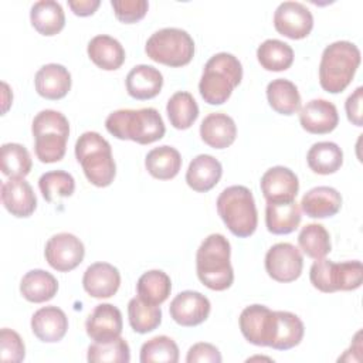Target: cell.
<instances>
[{"label":"cell","mask_w":363,"mask_h":363,"mask_svg":"<svg viewBox=\"0 0 363 363\" xmlns=\"http://www.w3.org/2000/svg\"><path fill=\"white\" fill-rule=\"evenodd\" d=\"M105 126L112 136L139 145L153 143L166 133L164 122L155 108L118 109L108 115Z\"/></svg>","instance_id":"obj_1"},{"label":"cell","mask_w":363,"mask_h":363,"mask_svg":"<svg viewBox=\"0 0 363 363\" xmlns=\"http://www.w3.org/2000/svg\"><path fill=\"white\" fill-rule=\"evenodd\" d=\"M231 245L223 234H210L200 244L196 254L197 277L213 291H225L234 282L230 262Z\"/></svg>","instance_id":"obj_2"},{"label":"cell","mask_w":363,"mask_h":363,"mask_svg":"<svg viewBox=\"0 0 363 363\" xmlns=\"http://www.w3.org/2000/svg\"><path fill=\"white\" fill-rule=\"evenodd\" d=\"M241 79L242 65L238 58L230 52H218L206 62L199 91L208 105H221L227 102Z\"/></svg>","instance_id":"obj_3"},{"label":"cell","mask_w":363,"mask_h":363,"mask_svg":"<svg viewBox=\"0 0 363 363\" xmlns=\"http://www.w3.org/2000/svg\"><path fill=\"white\" fill-rule=\"evenodd\" d=\"M360 65V50L350 41L329 44L319 64V84L329 94H339L352 82Z\"/></svg>","instance_id":"obj_4"},{"label":"cell","mask_w":363,"mask_h":363,"mask_svg":"<svg viewBox=\"0 0 363 363\" xmlns=\"http://www.w3.org/2000/svg\"><path fill=\"white\" fill-rule=\"evenodd\" d=\"M75 157L89 183L96 187L109 186L116 174V164L109 142L98 132H84L75 142Z\"/></svg>","instance_id":"obj_5"},{"label":"cell","mask_w":363,"mask_h":363,"mask_svg":"<svg viewBox=\"0 0 363 363\" xmlns=\"http://www.w3.org/2000/svg\"><path fill=\"white\" fill-rule=\"evenodd\" d=\"M35 156L43 163L62 160L69 136V122L64 113L54 109L38 112L31 123Z\"/></svg>","instance_id":"obj_6"},{"label":"cell","mask_w":363,"mask_h":363,"mask_svg":"<svg viewBox=\"0 0 363 363\" xmlns=\"http://www.w3.org/2000/svg\"><path fill=\"white\" fill-rule=\"evenodd\" d=\"M217 213L227 228L240 238L255 233L258 213L252 191L245 186H230L217 197Z\"/></svg>","instance_id":"obj_7"},{"label":"cell","mask_w":363,"mask_h":363,"mask_svg":"<svg viewBox=\"0 0 363 363\" xmlns=\"http://www.w3.org/2000/svg\"><path fill=\"white\" fill-rule=\"evenodd\" d=\"M145 52L150 60L167 67L187 65L194 55L191 35L176 27H166L155 31L146 41Z\"/></svg>","instance_id":"obj_8"},{"label":"cell","mask_w":363,"mask_h":363,"mask_svg":"<svg viewBox=\"0 0 363 363\" xmlns=\"http://www.w3.org/2000/svg\"><path fill=\"white\" fill-rule=\"evenodd\" d=\"M44 255L51 268L58 272H69L82 262L85 247L77 235L58 233L47 241Z\"/></svg>","instance_id":"obj_9"},{"label":"cell","mask_w":363,"mask_h":363,"mask_svg":"<svg viewBox=\"0 0 363 363\" xmlns=\"http://www.w3.org/2000/svg\"><path fill=\"white\" fill-rule=\"evenodd\" d=\"M303 258L301 251L291 242L272 245L265 255V271L277 282H292L302 274Z\"/></svg>","instance_id":"obj_10"},{"label":"cell","mask_w":363,"mask_h":363,"mask_svg":"<svg viewBox=\"0 0 363 363\" xmlns=\"http://www.w3.org/2000/svg\"><path fill=\"white\" fill-rule=\"evenodd\" d=\"M274 27L279 34L291 40H301L312 31L313 16L299 1H284L274 13Z\"/></svg>","instance_id":"obj_11"},{"label":"cell","mask_w":363,"mask_h":363,"mask_svg":"<svg viewBox=\"0 0 363 363\" xmlns=\"http://www.w3.org/2000/svg\"><path fill=\"white\" fill-rule=\"evenodd\" d=\"M238 323L245 340L255 346H269L275 325V311L265 305H250L242 309Z\"/></svg>","instance_id":"obj_12"},{"label":"cell","mask_w":363,"mask_h":363,"mask_svg":"<svg viewBox=\"0 0 363 363\" xmlns=\"http://www.w3.org/2000/svg\"><path fill=\"white\" fill-rule=\"evenodd\" d=\"M211 311V303L207 296L197 291H183L177 294L169 306L172 319L186 328L203 323Z\"/></svg>","instance_id":"obj_13"},{"label":"cell","mask_w":363,"mask_h":363,"mask_svg":"<svg viewBox=\"0 0 363 363\" xmlns=\"http://www.w3.org/2000/svg\"><path fill=\"white\" fill-rule=\"evenodd\" d=\"M122 313L112 303H99L86 318L85 330L94 342H108L122 333Z\"/></svg>","instance_id":"obj_14"},{"label":"cell","mask_w":363,"mask_h":363,"mask_svg":"<svg viewBox=\"0 0 363 363\" xmlns=\"http://www.w3.org/2000/svg\"><path fill=\"white\" fill-rule=\"evenodd\" d=\"M259 186L267 201H292L299 190L298 176L284 166L268 169L262 174Z\"/></svg>","instance_id":"obj_15"},{"label":"cell","mask_w":363,"mask_h":363,"mask_svg":"<svg viewBox=\"0 0 363 363\" xmlns=\"http://www.w3.org/2000/svg\"><path fill=\"white\" fill-rule=\"evenodd\" d=\"M301 126L313 135H325L339 123V113L336 106L326 99H312L301 108L299 112Z\"/></svg>","instance_id":"obj_16"},{"label":"cell","mask_w":363,"mask_h":363,"mask_svg":"<svg viewBox=\"0 0 363 363\" xmlns=\"http://www.w3.org/2000/svg\"><path fill=\"white\" fill-rule=\"evenodd\" d=\"M121 285V274L116 267L109 262L91 264L82 277V286L94 298H111Z\"/></svg>","instance_id":"obj_17"},{"label":"cell","mask_w":363,"mask_h":363,"mask_svg":"<svg viewBox=\"0 0 363 363\" xmlns=\"http://www.w3.org/2000/svg\"><path fill=\"white\" fill-rule=\"evenodd\" d=\"M1 203L11 216L23 218L34 213L37 197L24 177L9 179L1 184Z\"/></svg>","instance_id":"obj_18"},{"label":"cell","mask_w":363,"mask_h":363,"mask_svg":"<svg viewBox=\"0 0 363 363\" xmlns=\"http://www.w3.org/2000/svg\"><path fill=\"white\" fill-rule=\"evenodd\" d=\"M71 82L69 71L64 65L54 62L43 65L34 77L37 94L50 101L64 98L71 89Z\"/></svg>","instance_id":"obj_19"},{"label":"cell","mask_w":363,"mask_h":363,"mask_svg":"<svg viewBox=\"0 0 363 363\" xmlns=\"http://www.w3.org/2000/svg\"><path fill=\"white\" fill-rule=\"evenodd\" d=\"M31 330L41 342H60L68 330V318L57 306L40 308L31 316Z\"/></svg>","instance_id":"obj_20"},{"label":"cell","mask_w":363,"mask_h":363,"mask_svg":"<svg viewBox=\"0 0 363 363\" xmlns=\"http://www.w3.org/2000/svg\"><path fill=\"white\" fill-rule=\"evenodd\" d=\"M200 136L210 147L225 149L234 143L237 126L234 119L227 113L214 112L203 119L200 125Z\"/></svg>","instance_id":"obj_21"},{"label":"cell","mask_w":363,"mask_h":363,"mask_svg":"<svg viewBox=\"0 0 363 363\" xmlns=\"http://www.w3.org/2000/svg\"><path fill=\"white\" fill-rule=\"evenodd\" d=\"M223 176L221 163L211 155L196 156L186 172V183L197 193L211 190Z\"/></svg>","instance_id":"obj_22"},{"label":"cell","mask_w":363,"mask_h":363,"mask_svg":"<svg viewBox=\"0 0 363 363\" xmlns=\"http://www.w3.org/2000/svg\"><path fill=\"white\" fill-rule=\"evenodd\" d=\"M125 84L126 91L132 98L139 101L152 99L159 95L163 86V75L157 68L140 64L128 72Z\"/></svg>","instance_id":"obj_23"},{"label":"cell","mask_w":363,"mask_h":363,"mask_svg":"<svg viewBox=\"0 0 363 363\" xmlns=\"http://www.w3.org/2000/svg\"><path fill=\"white\" fill-rule=\"evenodd\" d=\"M342 207L340 193L329 186H318L306 191L301 200L302 211L312 218H326L339 213Z\"/></svg>","instance_id":"obj_24"},{"label":"cell","mask_w":363,"mask_h":363,"mask_svg":"<svg viewBox=\"0 0 363 363\" xmlns=\"http://www.w3.org/2000/svg\"><path fill=\"white\" fill-rule=\"evenodd\" d=\"M86 52L91 61L105 71H115L121 68L125 61V50L122 44L108 34H99L91 38Z\"/></svg>","instance_id":"obj_25"},{"label":"cell","mask_w":363,"mask_h":363,"mask_svg":"<svg viewBox=\"0 0 363 363\" xmlns=\"http://www.w3.org/2000/svg\"><path fill=\"white\" fill-rule=\"evenodd\" d=\"M301 208L292 201H267L265 224L269 233L281 235L289 234L301 224Z\"/></svg>","instance_id":"obj_26"},{"label":"cell","mask_w":363,"mask_h":363,"mask_svg":"<svg viewBox=\"0 0 363 363\" xmlns=\"http://www.w3.org/2000/svg\"><path fill=\"white\" fill-rule=\"evenodd\" d=\"M305 326L299 316L288 311H275V325L269 347L288 350L298 346L303 337Z\"/></svg>","instance_id":"obj_27"},{"label":"cell","mask_w":363,"mask_h":363,"mask_svg":"<svg viewBox=\"0 0 363 363\" xmlns=\"http://www.w3.org/2000/svg\"><path fill=\"white\" fill-rule=\"evenodd\" d=\"M58 291L57 278L44 269H31L26 272L20 282V292L24 299L41 303L52 299Z\"/></svg>","instance_id":"obj_28"},{"label":"cell","mask_w":363,"mask_h":363,"mask_svg":"<svg viewBox=\"0 0 363 363\" xmlns=\"http://www.w3.org/2000/svg\"><path fill=\"white\" fill-rule=\"evenodd\" d=\"M30 20L33 27L43 35H55L65 26V14L58 1L40 0L31 6Z\"/></svg>","instance_id":"obj_29"},{"label":"cell","mask_w":363,"mask_h":363,"mask_svg":"<svg viewBox=\"0 0 363 363\" xmlns=\"http://www.w3.org/2000/svg\"><path fill=\"white\" fill-rule=\"evenodd\" d=\"M145 166L155 179L170 180L176 177L182 169V156L173 146L163 145L147 152Z\"/></svg>","instance_id":"obj_30"},{"label":"cell","mask_w":363,"mask_h":363,"mask_svg":"<svg viewBox=\"0 0 363 363\" xmlns=\"http://www.w3.org/2000/svg\"><path fill=\"white\" fill-rule=\"evenodd\" d=\"M269 106L281 115H294L301 109V95L298 86L285 78L272 79L267 85Z\"/></svg>","instance_id":"obj_31"},{"label":"cell","mask_w":363,"mask_h":363,"mask_svg":"<svg viewBox=\"0 0 363 363\" xmlns=\"http://www.w3.org/2000/svg\"><path fill=\"white\" fill-rule=\"evenodd\" d=\"M309 169L318 174H332L343 164V152L335 142H316L306 155Z\"/></svg>","instance_id":"obj_32"},{"label":"cell","mask_w":363,"mask_h":363,"mask_svg":"<svg viewBox=\"0 0 363 363\" xmlns=\"http://www.w3.org/2000/svg\"><path fill=\"white\" fill-rule=\"evenodd\" d=\"M138 296L152 305L163 303L172 291L170 277L160 269H150L140 275L136 284Z\"/></svg>","instance_id":"obj_33"},{"label":"cell","mask_w":363,"mask_h":363,"mask_svg":"<svg viewBox=\"0 0 363 363\" xmlns=\"http://www.w3.org/2000/svg\"><path fill=\"white\" fill-rule=\"evenodd\" d=\"M257 58L267 71H285L294 62V50L281 40L268 38L258 47Z\"/></svg>","instance_id":"obj_34"},{"label":"cell","mask_w":363,"mask_h":363,"mask_svg":"<svg viewBox=\"0 0 363 363\" xmlns=\"http://www.w3.org/2000/svg\"><path fill=\"white\" fill-rule=\"evenodd\" d=\"M166 112L173 128L189 129L199 116V105L190 92L179 91L169 98Z\"/></svg>","instance_id":"obj_35"},{"label":"cell","mask_w":363,"mask_h":363,"mask_svg":"<svg viewBox=\"0 0 363 363\" xmlns=\"http://www.w3.org/2000/svg\"><path fill=\"white\" fill-rule=\"evenodd\" d=\"M128 318L130 328L143 335L155 330L162 323V309L159 305H152L135 296L128 303Z\"/></svg>","instance_id":"obj_36"},{"label":"cell","mask_w":363,"mask_h":363,"mask_svg":"<svg viewBox=\"0 0 363 363\" xmlns=\"http://www.w3.org/2000/svg\"><path fill=\"white\" fill-rule=\"evenodd\" d=\"M33 162L28 150L20 143H4L0 150V167L3 174L10 179L26 177L31 170Z\"/></svg>","instance_id":"obj_37"},{"label":"cell","mask_w":363,"mask_h":363,"mask_svg":"<svg viewBox=\"0 0 363 363\" xmlns=\"http://www.w3.org/2000/svg\"><path fill=\"white\" fill-rule=\"evenodd\" d=\"M298 244L303 254L313 259L325 258L332 248L328 230L318 223L306 224L305 227H302L298 235Z\"/></svg>","instance_id":"obj_38"},{"label":"cell","mask_w":363,"mask_h":363,"mask_svg":"<svg viewBox=\"0 0 363 363\" xmlns=\"http://www.w3.org/2000/svg\"><path fill=\"white\" fill-rule=\"evenodd\" d=\"M86 359L91 363H128L130 360V349L121 336L108 342H94L88 347Z\"/></svg>","instance_id":"obj_39"},{"label":"cell","mask_w":363,"mask_h":363,"mask_svg":"<svg viewBox=\"0 0 363 363\" xmlns=\"http://www.w3.org/2000/svg\"><path fill=\"white\" fill-rule=\"evenodd\" d=\"M38 187L45 201L52 203L61 197L72 196L75 190V180L68 172L51 170L38 179Z\"/></svg>","instance_id":"obj_40"},{"label":"cell","mask_w":363,"mask_h":363,"mask_svg":"<svg viewBox=\"0 0 363 363\" xmlns=\"http://www.w3.org/2000/svg\"><path fill=\"white\" fill-rule=\"evenodd\" d=\"M142 363H177L179 347L169 336H156L145 342L140 347Z\"/></svg>","instance_id":"obj_41"},{"label":"cell","mask_w":363,"mask_h":363,"mask_svg":"<svg viewBox=\"0 0 363 363\" xmlns=\"http://www.w3.org/2000/svg\"><path fill=\"white\" fill-rule=\"evenodd\" d=\"M311 284L320 292L330 294L339 291V268L337 262L330 259H316L309 269Z\"/></svg>","instance_id":"obj_42"},{"label":"cell","mask_w":363,"mask_h":363,"mask_svg":"<svg viewBox=\"0 0 363 363\" xmlns=\"http://www.w3.org/2000/svg\"><path fill=\"white\" fill-rule=\"evenodd\" d=\"M26 357V346L17 332L9 328L0 330V359L1 362H23Z\"/></svg>","instance_id":"obj_43"},{"label":"cell","mask_w":363,"mask_h":363,"mask_svg":"<svg viewBox=\"0 0 363 363\" xmlns=\"http://www.w3.org/2000/svg\"><path fill=\"white\" fill-rule=\"evenodd\" d=\"M111 6L116 18L126 24L142 20L149 9L146 0H112Z\"/></svg>","instance_id":"obj_44"},{"label":"cell","mask_w":363,"mask_h":363,"mask_svg":"<svg viewBox=\"0 0 363 363\" xmlns=\"http://www.w3.org/2000/svg\"><path fill=\"white\" fill-rule=\"evenodd\" d=\"M339 267V291H354L363 281V265L360 261L337 262Z\"/></svg>","instance_id":"obj_45"},{"label":"cell","mask_w":363,"mask_h":363,"mask_svg":"<svg viewBox=\"0 0 363 363\" xmlns=\"http://www.w3.org/2000/svg\"><path fill=\"white\" fill-rule=\"evenodd\" d=\"M221 360L218 349L214 345L204 342L194 343L186 356L187 363H221Z\"/></svg>","instance_id":"obj_46"},{"label":"cell","mask_w":363,"mask_h":363,"mask_svg":"<svg viewBox=\"0 0 363 363\" xmlns=\"http://www.w3.org/2000/svg\"><path fill=\"white\" fill-rule=\"evenodd\" d=\"M362 101H363V88L357 86L354 89V92L352 95H349V98L346 99V104H345L347 119H349V122H352L356 126L363 125Z\"/></svg>","instance_id":"obj_47"},{"label":"cell","mask_w":363,"mask_h":363,"mask_svg":"<svg viewBox=\"0 0 363 363\" xmlns=\"http://www.w3.org/2000/svg\"><path fill=\"white\" fill-rule=\"evenodd\" d=\"M99 4H101L99 0H68V6L72 10V13L79 17H86L94 14L99 7Z\"/></svg>","instance_id":"obj_48"}]
</instances>
